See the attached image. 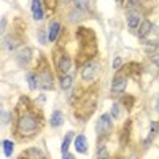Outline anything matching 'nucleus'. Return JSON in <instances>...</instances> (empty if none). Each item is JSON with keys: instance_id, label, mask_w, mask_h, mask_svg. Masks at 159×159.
<instances>
[{"instance_id": "9d476101", "label": "nucleus", "mask_w": 159, "mask_h": 159, "mask_svg": "<svg viewBox=\"0 0 159 159\" xmlns=\"http://www.w3.org/2000/svg\"><path fill=\"white\" fill-rule=\"evenodd\" d=\"M32 15H34V19H37V21L43 19V10H42L40 0H34L32 2Z\"/></svg>"}, {"instance_id": "6ab92c4d", "label": "nucleus", "mask_w": 159, "mask_h": 159, "mask_svg": "<svg viewBox=\"0 0 159 159\" xmlns=\"http://www.w3.org/2000/svg\"><path fill=\"white\" fill-rule=\"evenodd\" d=\"M72 139H73V132H69V134L65 135V139H64V143H62V148H61L62 153H67L70 143H72Z\"/></svg>"}, {"instance_id": "423d86ee", "label": "nucleus", "mask_w": 159, "mask_h": 159, "mask_svg": "<svg viewBox=\"0 0 159 159\" xmlns=\"http://www.w3.org/2000/svg\"><path fill=\"white\" fill-rule=\"evenodd\" d=\"M40 86L42 89H51L52 88V75L49 70H43L40 76Z\"/></svg>"}, {"instance_id": "aec40b11", "label": "nucleus", "mask_w": 159, "mask_h": 159, "mask_svg": "<svg viewBox=\"0 0 159 159\" xmlns=\"http://www.w3.org/2000/svg\"><path fill=\"white\" fill-rule=\"evenodd\" d=\"M3 151H5V156H11L13 154V150H15V145H13V142L10 140H3Z\"/></svg>"}, {"instance_id": "a211bd4d", "label": "nucleus", "mask_w": 159, "mask_h": 159, "mask_svg": "<svg viewBox=\"0 0 159 159\" xmlns=\"http://www.w3.org/2000/svg\"><path fill=\"white\" fill-rule=\"evenodd\" d=\"M27 81H29V88L32 89V91H35L40 84H38V76L35 75V73H30L29 76H27Z\"/></svg>"}, {"instance_id": "39448f33", "label": "nucleus", "mask_w": 159, "mask_h": 159, "mask_svg": "<svg viewBox=\"0 0 159 159\" xmlns=\"http://www.w3.org/2000/svg\"><path fill=\"white\" fill-rule=\"evenodd\" d=\"M126 86H127L126 76H116V78L113 80V83H111V91L116 92V94H119V92H124Z\"/></svg>"}, {"instance_id": "1a4fd4ad", "label": "nucleus", "mask_w": 159, "mask_h": 159, "mask_svg": "<svg viewBox=\"0 0 159 159\" xmlns=\"http://www.w3.org/2000/svg\"><path fill=\"white\" fill-rule=\"evenodd\" d=\"M75 148L78 153H86L88 151V140L84 135H78L75 139Z\"/></svg>"}, {"instance_id": "bb28decb", "label": "nucleus", "mask_w": 159, "mask_h": 159, "mask_svg": "<svg viewBox=\"0 0 159 159\" xmlns=\"http://www.w3.org/2000/svg\"><path fill=\"white\" fill-rule=\"evenodd\" d=\"M145 49H147V51H154V49H156V45H153V43H147V45H145Z\"/></svg>"}, {"instance_id": "4be33fe9", "label": "nucleus", "mask_w": 159, "mask_h": 159, "mask_svg": "<svg viewBox=\"0 0 159 159\" xmlns=\"http://www.w3.org/2000/svg\"><path fill=\"white\" fill-rule=\"evenodd\" d=\"M108 150L105 148V147H102L99 151H97V159H108Z\"/></svg>"}, {"instance_id": "6e6552de", "label": "nucleus", "mask_w": 159, "mask_h": 159, "mask_svg": "<svg viewBox=\"0 0 159 159\" xmlns=\"http://www.w3.org/2000/svg\"><path fill=\"white\" fill-rule=\"evenodd\" d=\"M70 67H72V61H70V57L62 56V57L57 61V70H59V72L67 73V72L70 70Z\"/></svg>"}, {"instance_id": "20e7f679", "label": "nucleus", "mask_w": 159, "mask_h": 159, "mask_svg": "<svg viewBox=\"0 0 159 159\" xmlns=\"http://www.w3.org/2000/svg\"><path fill=\"white\" fill-rule=\"evenodd\" d=\"M30 59H32V49L30 48H22L16 54V62L19 65H27Z\"/></svg>"}, {"instance_id": "dca6fc26", "label": "nucleus", "mask_w": 159, "mask_h": 159, "mask_svg": "<svg viewBox=\"0 0 159 159\" xmlns=\"http://www.w3.org/2000/svg\"><path fill=\"white\" fill-rule=\"evenodd\" d=\"M157 132H159V123H151L150 124V135H148V139L145 140V143H150L151 140H153V137L154 135H157Z\"/></svg>"}, {"instance_id": "2f4dec72", "label": "nucleus", "mask_w": 159, "mask_h": 159, "mask_svg": "<svg viewBox=\"0 0 159 159\" xmlns=\"http://www.w3.org/2000/svg\"><path fill=\"white\" fill-rule=\"evenodd\" d=\"M126 159H132V157H126Z\"/></svg>"}, {"instance_id": "f3484780", "label": "nucleus", "mask_w": 159, "mask_h": 159, "mask_svg": "<svg viewBox=\"0 0 159 159\" xmlns=\"http://www.w3.org/2000/svg\"><path fill=\"white\" fill-rule=\"evenodd\" d=\"M84 18V11L83 10H78V8H75V11H70V21H73V22H76V21H81Z\"/></svg>"}, {"instance_id": "ddd939ff", "label": "nucleus", "mask_w": 159, "mask_h": 159, "mask_svg": "<svg viewBox=\"0 0 159 159\" xmlns=\"http://www.w3.org/2000/svg\"><path fill=\"white\" fill-rule=\"evenodd\" d=\"M151 27H153V25H151L150 21L142 22V24H140V29H139V37H140V38H145V37L151 32Z\"/></svg>"}, {"instance_id": "5701e85b", "label": "nucleus", "mask_w": 159, "mask_h": 159, "mask_svg": "<svg viewBox=\"0 0 159 159\" xmlns=\"http://www.w3.org/2000/svg\"><path fill=\"white\" fill-rule=\"evenodd\" d=\"M119 113H121V110H119V103H113V107H111V118H119Z\"/></svg>"}, {"instance_id": "f8f14e48", "label": "nucleus", "mask_w": 159, "mask_h": 159, "mask_svg": "<svg viewBox=\"0 0 159 159\" xmlns=\"http://www.w3.org/2000/svg\"><path fill=\"white\" fill-rule=\"evenodd\" d=\"M59 30H61V24L59 22H52L49 25V30H48V40H49V42H54L57 34H59Z\"/></svg>"}, {"instance_id": "393cba45", "label": "nucleus", "mask_w": 159, "mask_h": 159, "mask_svg": "<svg viewBox=\"0 0 159 159\" xmlns=\"http://www.w3.org/2000/svg\"><path fill=\"white\" fill-rule=\"evenodd\" d=\"M151 62H153L154 65H157V67H159V52H154V54L151 56Z\"/></svg>"}, {"instance_id": "412c9836", "label": "nucleus", "mask_w": 159, "mask_h": 159, "mask_svg": "<svg viewBox=\"0 0 159 159\" xmlns=\"http://www.w3.org/2000/svg\"><path fill=\"white\" fill-rule=\"evenodd\" d=\"M73 3H75V8H78V10H88V7H89V0H73Z\"/></svg>"}, {"instance_id": "b1692460", "label": "nucleus", "mask_w": 159, "mask_h": 159, "mask_svg": "<svg viewBox=\"0 0 159 159\" xmlns=\"http://www.w3.org/2000/svg\"><path fill=\"white\" fill-rule=\"evenodd\" d=\"M121 65H123V61L119 59V57H116V59L113 61V69H115V70H119V69H121Z\"/></svg>"}, {"instance_id": "7ed1b4c3", "label": "nucleus", "mask_w": 159, "mask_h": 159, "mask_svg": "<svg viewBox=\"0 0 159 159\" xmlns=\"http://www.w3.org/2000/svg\"><path fill=\"white\" fill-rule=\"evenodd\" d=\"M100 73V65L96 62H89L84 65V69L81 72V76L86 81H91V80H96V76Z\"/></svg>"}, {"instance_id": "9b49d317", "label": "nucleus", "mask_w": 159, "mask_h": 159, "mask_svg": "<svg viewBox=\"0 0 159 159\" xmlns=\"http://www.w3.org/2000/svg\"><path fill=\"white\" fill-rule=\"evenodd\" d=\"M127 24H129V27H132V29H135V27H139L140 25V15L139 13H129L127 15Z\"/></svg>"}, {"instance_id": "f03ea898", "label": "nucleus", "mask_w": 159, "mask_h": 159, "mask_svg": "<svg viewBox=\"0 0 159 159\" xmlns=\"http://www.w3.org/2000/svg\"><path fill=\"white\" fill-rule=\"evenodd\" d=\"M111 129H113V124H111L110 115H102L99 118V123H97V134L99 135H107L111 132Z\"/></svg>"}, {"instance_id": "c85d7f7f", "label": "nucleus", "mask_w": 159, "mask_h": 159, "mask_svg": "<svg viewBox=\"0 0 159 159\" xmlns=\"http://www.w3.org/2000/svg\"><path fill=\"white\" fill-rule=\"evenodd\" d=\"M7 121H8V113L7 111H2V123L5 124Z\"/></svg>"}, {"instance_id": "f257e3e1", "label": "nucleus", "mask_w": 159, "mask_h": 159, "mask_svg": "<svg viewBox=\"0 0 159 159\" xmlns=\"http://www.w3.org/2000/svg\"><path fill=\"white\" fill-rule=\"evenodd\" d=\"M38 129V121L37 118L30 113L21 115L18 119V135L21 137H30L34 135Z\"/></svg>"}, {"instance_id": "0eeeda50", "label": "nucleus", "mask_w": 159, "mask_h": 159, "mask_svg": "<svg viewBox=\"0 0 159 159\" xmlns=\"http://www.w3.org/2000/svg\"><path fill=\"white\" fill-rule=\"evenodd\" d=\"M21 159H43V153L40 151L38 148H29L25 150L24 154H21Z\"/></svg>"}, {"instance_id": "a878e982", "label": "nucleus", "mask_w": 159, "mask_h": 159, "mask_svg": "<svg viewBox=\"0 0 159 159\" xmlns=\"http://www.w3.org/2000/svg\"><path fill=\"white\" fill-rule=\"evenodd\" d=\"M137 7V0H127V8H135Z\"/></svg>"}, {"instance_id": "7c9ffc66", "label": "nucleus", "mask_w": 159, "mask_h": 159, "mask_svg": "<svg viewBox=\"0 0 159 159\" xmlns=\"http://www.w3.org/2000/svg\"><path fill=\"white\" fill-rule=\"evenodd\" d=\"M61 2H62V3H69V2H70V0H61Z\"/></svg>"}, {"instance_id": "c756f323", "label": "nucleus", "mask_w": 159, "mask_h": 159, "mask_svg": "<svg viewBox=\"0 0 159 159\" xmlns=\"http://www.w3.org/2000/svg\"><path fill=\"white\" fill-rule=\"evenodd\" d=\"M62 159H75L73 154H69V153H64V157Z\"/></svg>"}, {"instance_id": "4468645a", "label": "nucleus", "mask_w": 159, "mask_h": 159, "mask_svg": "<svg viewBox=\"0 0 159 159\" xmlns=\"http://www.w3.org/2000/svg\"><path fill=\"white\" fill-rule=\"evenodd\" d=\"M49 123H51V126H52V127H57V126H61V124L64 123L62 113H61L59 110H56L54 113L51 115V119H49Z\"/></svg>"}, {"instance_id": "cd10ccee", "label": "nucleus", "mask_w": 159, "mask_h": 159, "mask_svg": "<svg viewBox=\"0 0 159 159\" xmlns=\"http://www.w3.org/2000/svg\"><path fill=\"white\" fill-rule=\"evenodd\" d=\"M54 5H56V0H46V7L54 8Z\"/></svg>"}, {"instance_id": "2eb2a0df", "label": "nucleus", "mask_w": 159, "mask_h": 159, "mask_svg": "<svg viewBox=\"0 0 159 159\" xmlns=\"http://www.w3.org/2000/svg\"><path fill=\"white\" fill-rule=\"evenodd\" d=\"M72 84H73V76L72 75H65V76L61 78V89L67 91V89H70Z\"/></svg>"}]
</instances>
